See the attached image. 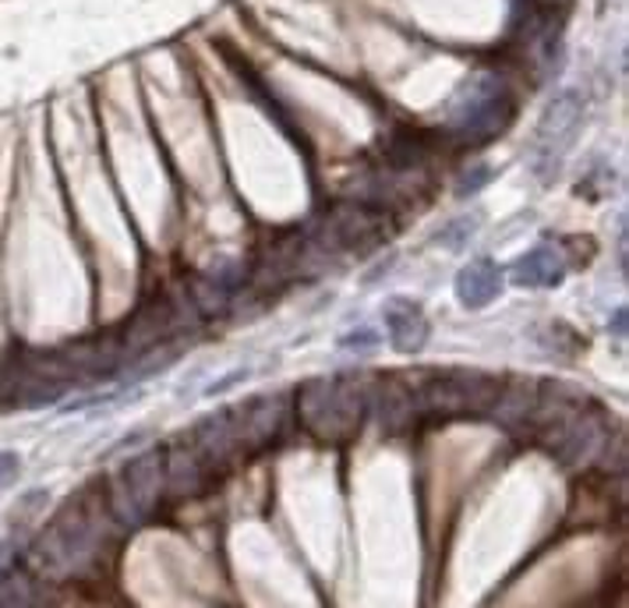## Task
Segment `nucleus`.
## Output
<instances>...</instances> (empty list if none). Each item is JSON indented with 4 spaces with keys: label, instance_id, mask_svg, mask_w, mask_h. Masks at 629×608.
Instances as JSON below:
<instances>
[{
    "label": "nucleus",
    "instance_id": "39448f33",
    "mask_svg": "<svg viewBox=\"0 0 629 608\" xmlns=\"http://www.w3.org/2000/svg\"><path fill=\"white\" fill-rule=\"evenodd\" d=\"M509 117H513V96L503 85V78L481 75L467 85L460 99H456L453 117H449V132L460 135L464 141H470V146H478V141L503 135Z\"/></svg>",
    "mask_w": 629,
    "mask_h": 608
},
{
    "label": "nucleus",
    "instance_id": "f8f14e48",
    "mask_svg": "<svg viewBox=\"0 0 629 608\" xmlns=\"http://www.w3.org/2000/svg\"><path fill=\"white\" fill-rule=\"evenodd\" d=\"M498 294H503V269L492 259H474L456 273V301L470 311L489 308Z\"/></svg>",
    "mask_w": 629,
    "mask_h": 608
},
{
    "label": "nucleus",
    "instance_id": "20e7f679",
    "mask_svg": "<svg viewBox=\"0 0 629 608\" xmlns=\"http://www.w3.org/2000/svg\"><path fill=\"white\" fill-rule=\"evenodd\" d=\"M166 492V481H163V449H146L132 457L121 474L113 477L110 485V513L118 517L124 528H138V523H146L156 506H160Z\"/></svg>",
    "mask_w": 629,
    "mask_h": 608
},
{
    "label": "nucleus",
    "instance_id": "6e6552de",
    "mask_svg": "<svg viewBox=\"0 0 629 608\" xmlns=\"http://www.w3.org/2000/svg\"><path fill=\"white\" fill-rule=\"evenodd\" d=\"M580 121H583V96L577 89L559 92L548 103L545 117H541V124H538V149L555 160V156L577 138Z\"/></svg>",
    "mask_w": 629,
    "mask_h": 608
},
{
    "label": "nucleus",
    "instance_id": "1a4fd4ad",
    "mask_svg": "<svg viewBox=\"0 0 629 608\" xmlns=\"http://www.w3.org/2000/svg\"><path fill=\"white\" fill-rule=\"evenodd\" d=\"M371 404L379 410L382 432H407L414 429V421L421 418L418 396H414V382L399 375H385L371 386Z\"/></svg>",
    "mask_w": 629,
    "mask_h": 608
},
{
    "label": "nucleus",
    "instance_id": "f3484780",
    "mask_svg": "<svg viewBox=\"0 0 629 608\" xmlns=\"http://www.w3.org/2000/svg\"><path fill=\"white\" fill-rule=\"evenodd\" d=\"M340 347H343V350H375V347H379V336L371 333V330L347 333V336H340Z\"/></svg>",
    "mask_w": 629,
    "mask_h": 608
},
{
    "label": "nucleus",
    "instance_id": "423d86ee",
    "mask_svg": "<svg viewBox=\"0 0 629 608\" xmlns=\"http://www.w3.org/2000/svg\"><path fill=\"white\" fill-rule=\"evenodd\" d=\"M602 446H605V432H602V424L588 414V404H583L574 418H566L563 424L548 429V452L569 467L588 463L591 457H597Z\"/></svg>",
    "mask_w": 629,
    "mask_h": 608
},
{
    "label": "nucleus",
    "instance_id": "2eb2a0df",
    "mask_svg": "<svg viewBox=\"0 0 629 608\" xmlns=\"http://www.w3.org/2000/svg\"><path fill=\"white\" fill-rule=\"evenodd\" d=\"M188 294H192V308L202 311V315H220V311H226V287L212 276H198L188 287Z\"/></svg>",
    "mask_w": 629,
    "mask_h": 608
},
{
    "label": "nucleus",
    "instance_id": "4468645a",
    "mask_svg": "<svg viewBox=\"0 0 629 608\" xmlns=\"http://www.w3.org/2000/svg\"><path fill=\"white\" fill-rule=\"evenodd\" d=\"M0 608H42V580L28 570L0 576Z\"/></svg>",
    "mask_w": 629,
    "mask_h": 608
},
{
    "label": "nucleus",
    "instance_id": "7ed1b4c3",
    "mask_svg": "<svg viewBox=\"0 0 629 608\" xmlns=\"http://www.w3.org/2000/svg\"><path fill=\"white\" fill-rule=\"evenodd\" d=\"M503 379L489 372H470V368H453V372H432L421 382H414L418 410L432 418H489L498 404Z\"/></svg>",
    "mask_w": 629,
    "mask_h": 608
},
{
    "label": "nucleus",
    "instance_id": "dca6fc26",
    "mask_svg": "<svg viewBox=\"0 0 629 608\" xmlns=\"http://www.w3.org/2000/svg\"><path fill=\"white\" fill-rule=\"evenodd\" d=\"M474 226H478V216H460V220H453L446 231L439 234V240L446 248H460L467 237H474Z\"/></svg>",
    "mask_w": 629,
    "mask_h": 608
},
{
    "label": "nucleus",
    "instance_id": "9d476101",
    "mask_svg": "<svg viewBox=\"0 0 629 608\" xmlns=\"http://www.w3.org/2000/svg\"><path fill=\"white\" fill-rule=\"evenodd\" d=\"M382 322H385V333H390V344L407 353L421 350L428 344V333H432L424 308L418 301H410V297H390L382 308Z\"/></svg>",
    "mask_w": 629,
    "mask_h": 608
},
{
    "label": "nucleus",
    "instance_id": "ddd939ff",
    "mask_svg": "<svg viewBox=\"0 0 629 608\" xmlns=\"http://www.w3.org/2000/svg\"><path fill=\"white\" fill-rule=\"evenodd\" d=\"M513 280H517L520 287H538V290L559 287L566 280V259L552 245H538L513 265Z\"/></svg>",
    "mask_w": 629,
    "mask_h": 608
},
{
    "label": "nucleus",
    "instance_id": "9b49d317",
    "mask_svg": "<svg viewBox=\"0 0 629 608\" xmlns=\"http://www.w3.org/2000/svg\"><path fill=\"white\" fill-rule=\"evenodd\" d=\"M209 471L206 463L198 460V452L192 449L188 438H177L163 449V481H166V492L184 499V495H198L209 485Z\"/></svg>",
    "mask_w": 629,
    "mask_h": 608
},
{
    "label": "nucleus",
    "instance_id": "f257e3e1",
    "mask_svg": "<svg viewBox=\"0 0 629 608\" xmlns=\"http://www.w3.org/2000/svg\"><path fill=\"white\" fill-rule=\"evenodd\" d=\"M110 502L96 499L92 488H85L75 499H67L64 509L57 513L47 528L36 534V542L28 545L25 570L36 573L39 580H67L75 573H85L96 562L99 548L107 537Z\"/></svg>",
    "mask_w": 629,
    "mask_h": 608
},
{
    "label": "nucleus",
    "instance_id": "f03ea898",
    "mask_svg": "<svg viewBox=\"0 0 629 608\" xmlns=\"http://www.w3.org/2000/svg\"><path fill=\"white\" fill-rule=\"evenodd\" d=\"M368 404L371 386L357 372L308 379L297 389V421L319 443H347V438L361 432Z\"/></svg>",
    "mask_w": 629,
    "mask_h": 608
},
{
    "label": "nucleus",
    "instance_id": "0eeeda50",
    "mask_svg": "<svg viewBox=\"0 0 629 608\" xmlns=\"http://www.w3.org/2000/svg\"><path fill=\"white\" fill-rule=\"evenodd\" d=\"M237 421L240 446H245V457L251 452H262L266 446H273V438L283 429V404L280 396H251L248 404L231 407Z\"/></svg>",
    "mask_w": 629,
    "mask_h": 608
},
{
    "label": "nucleus",
    "instance_id": "a211bd4d",
    "mask_svg": "<svg viewBox=\"0 0 629 608\" xmlns=\"http://www.w3.org/2000/svg\"><path fill=\"white\" fill-rule=\"evenodd\" d=\"M18 471H22L18 457H14V452H0V488L14 485V477H18Z\"/></svg>",
    "mask_w": 629,
    "mask_h": 608
}]
</instances>
